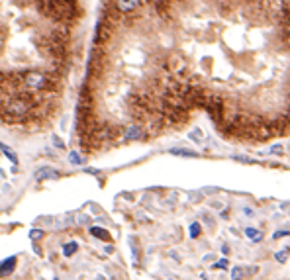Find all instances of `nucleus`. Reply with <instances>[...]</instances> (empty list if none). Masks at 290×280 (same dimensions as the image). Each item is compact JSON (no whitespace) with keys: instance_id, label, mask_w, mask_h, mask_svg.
Returning a JSON list of instances; mask_svg holds the SVG:
<instances>
[{"instance_id":"obj_1","label":"nucleus","mask_w":290,"mask_h":280,"mask_svg":"<svg viewBox=\"0 0 290 280\" xmlns=\"http://www.w3.org/2000/svg\"><path fill=\"white\" fill-rule=\"evenodd\" d=\"M143 2L145 0H106V4H110V8L120 16L133 14L135 10H139L143 6Z\"/></svg>"},{"instance_id":"obj_2","label":"nucleus","mask_w":290,"mask_h":280,"mask_svg":"<svg viewBox=\"0 0 290 280\" xmlns=\"http://www.w3.org/2000/svg\"><path fill=\"white\" fill-rule=\"evenodd\" d=\"M145 137H147V131H145V125H141V123H129L122 131L124 141H141Z\"/></svg>"},{"instance_id":"obj_3","label":"nucleus","mask_w":290,"mask_h":280,"mask_svg":"<svg viewBox=\"0 0 290 280\" xmlns=\"http://www.w3.org/2000/svg\"><path fill=\"white\" fill-rule=\"evenodd\" d=\"M59 177H61V173H59L57 169H53V167H41V169H38V173L34 175L36 182H43V180H53V179H59Z\"/></svg>"},{"instance_id":"obj_4","label":"nucleus","mask_w":290,"mask_h":280,"mask_svg":"<svg viewBox=\"0 0 290 280\" xmlns=\"http://www.w3.org/2000/svg\"><path fill=\"white\" fill-rule=\"evenodd\" d=\"M16 262H18L16 257H8V259H4L2 262H0V276H8V274H12L14 268H16Z\"/></svg>"},{"instance_id":"obj_5","label":"nucleus","mask_w":290,"mask_h":280,"mask_svg":"<svg viewBox=\"0 0 290 280\" xmlns=\"http://www.w3.org/2000/svg\"><path fill=\"white\" fill-rule=\"evenodd\" d=\"M169 153L171 155H179V157H198V153L196 151H192V149H185V147H175V149H169Z\"/></svg>"},{"instance_id":"obj_6","label":"nucleus","mask_w":290,"mask_h":280,"mask_svg":"<svg viewBox=\"0 0 290 280\" xmlns=\"http://www.w3.org/2000/svg\"><path fill=\"white\" fill-rule=\"evenodd\" d=\"M69 163L75 165V167H83L86 163V157H83V153H79V151H71L69 153Z\"/></svg>"},{"instance_id":"obj_7","label":"nucleus","mask_w":290,"mask_h":280,"mask_svg":"<svg viewBox=\"0 0 290 280\" xmlns=\"http://www.w3.org/2000/svg\"><path fill=\"white\" fill-rule=\"evenodd\" d=\"M90 233H92L96 239H102V241H108V239H110V233H108L104 227H98V225H92V227H90Z\"/></svg>"},{"instance_id":"obj_8","label":"nucleus","mask_w":290,"mask_h":280,"mask_svg":"<svg viewBox=\"0 0 290 280\" xmlns=\"http://www.w3.org/2000/svg\"><path fill=\"white\" fill-rule=\"evenodd\" d=\"M245 235H247V239L253 241V243H259V241L263 239V233H261L259 229H255V227H247V229H245Z\"/></svg>"},{"instance_id":"obj_9","label":"nucleus","mask_w":290,"mask_h":280,"mask_svg":"<svg viewBox=\"0 0 290 280\" xmlns=\"http://www.w3.org/2000/svg\"><path fill=\"white\" fill-rule=\"evenodd\" d=\"M0 151H2L4 155H6V159L8 161H12V165H18V155L10 149V147H6V145H0Z\"/></svg>"},{"instance_id":"obj_10","label":"nucleus","mask_w":290,"mask_h":280,"mask_svg":"<svg viewBox=\"0 0 290 280\" xmlns=\"http://www.w3.org/2000/svg\"><path fill=\"white\" fill-rule=\"evenodd\" d=\"M77 251H79V243H75V241H69V243L63 247V255H65V257H73Z\"/></svg>"},{"instance_id":"obj_11","label":"nucleus","mask_w":290,"mask_h":280,"mask_svg":"<svg viewBox=\"0 0 290 280\" xmlns=\"http://www.w3.org/2000/svg\"><path fill=\"white\" fill-rule=\"evenodd\" d=\"M51 141H53V147L55 149H65V141H63L59 135H51Z\"/></svg>"},{"instance_id":"obj_12","label":"nucleus","mask_w":290,"mask_h":280,"mask_svg":"<svg viewBox=\"0 0 290 280\" xmlns=\"http://www.w3.org/2000/svg\"><path fill=\"white\" fill-rule=\"evenodd\" d=\"M200 235V223L198 221H194V223H190V237L192 239H196Z\"/></svg>"},{"instance_id":"obj_13","label":"nucleus","mask_w":290,"mask_h":280,"mask_svg":"<svg viewBox=\"0 0 290 280\" xmlns=\"http://www.w3.org/2000/svg\"><path fill=\"white\" fill-rule=\"evenodd\" d=\"M243 274H245V272H243V268H241V266H235V268L231 270V280H241V278H243Z\"/></svg>"},{"instance_id":"obj_14","label":"nucleus","mask_w":290,"mask_h":280,"mask_svg":"<svg viewBox=\"0 0 290 280\" xmlns=\"http://www.w3.org/2000/svg\"><path fill=\"white\" fill-rule=\"evenodd\" d=\"M282 38H284L286 45L290 47V22H288V24H284V28H282Z\"/></svg>"},{"instance_id":"obj_15","label":"nucleus","mask_w":290,"mask_h":280,"mask_svg":"<svg viewBox=\"0 0 290 280\" xmlns=\"http://www.w3.org/2000/svg\"><path fill=\"white\" fill-rule=\"evenodd\" d=\"M286 251H288V249H280V251H278V253L274 255V259H276V262H284V260H286V255H288Z\"/></svg>"},{"instance_id":"obj_16","label":"nucleus","mask_w":290,"mask_h":280,"mask_svg":"<svg viewBox=\"0 0 290 280\" xmlns=\"http://www.w3.org/2000/svg\"><path fill=\"white\" fill-rule=\"evenodd\" d=\"M233 161H239V163H247V165H253V163H257L255 159H247V157H241V155H233Z\"/></svg>"},{"instance_id":"obj_17","label":"nucleus","mask_w":290,"mask_h":280,"mask_svg":"<svg viewBox=\"0 0 290 280\" xmlns=\"http://www.w3.org/2000/svg\"><path fill=\"white\" fill-rule=\"evenodd\" d=\"M284 149H282V145H274V147H270L269 149V153H276V155H280Z\"/></svg>"},{"instance_id":"obj_18","label":"nucleus","mask_w":290,"mask_h":280,"mask_svg":"<svg viewBox=\"0 0 290 280\" xmlns=\"http://www.w3.org/2000/svg\"><path fill=\"white\" fill-rule=\"evenodd\" d=\"M214 268H228V260H226V259H222V260H218V262L214 264Z\"/></svg>"},{"instance_id":"obj_19","label":"nucleus","mask_w":290,"mask_h":280,"mask_svg":"<svg viewBox=\"0 0 290 280\" xmlns=\"http://www.w3.org/2000/svg\"><path fill=\"white\" fill-rule=\"evenodd\" d=\"M190 139H202V131H200V129L192 131V133H190Z\"/></svg>"},{"instance_id":"obj_20","label":"nucleus","mask_w":290,"mask_h":280,"mask_svg":"<svg viewBox=\"0 0 290 280\" xmlns=\"http://www.w3.org/2000/svg\"><path fill=\"white\" fill-rule=\"evenodd\" d=\"M34 239H40L41 235H43V231H40V229H32V233H30Z\"/></svg>"},{"instance_id":"obj_21","label":"nucleus","mask_w":290,"mask_h":280,"mask_svg":"<svg viewBox=\"0 0 290 280\" xmlns=\"http://www.w3.org/2000/svg\"><path fill=\"white\" fill-rule=\"evenodd\" d=\"M284 235H288V231H274L272 239H280V237H284Z\"/></svg>"},{"instance_id":"obj_22","label":"nucleus","mask_w":290,"mask_h":280,"mask_svg":"<svg viewBox=\"0 0 290 280\" xmlns=\"http://www.w3.org/2000/svg\"><path fill=\"white\" fill-rule=\"evenodd\" d=\"M222 251H224V255H228V253H229V247H228V245H224V247H222Z\"/></svg>"}]
</instances>
